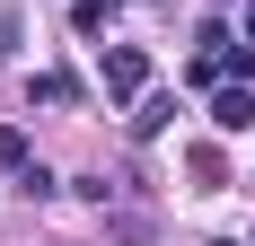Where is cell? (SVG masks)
Wrapping results in <instances>:
<instances>
[{
    "mask_svg": "<svg viewBox=\"0 0 255 246\" xmlns=\"http://www.w3.org/2000/svg\"><path fill=\"white\" fill-rule=\"evenodd\" d=\"M247 44H255V9H247Z\"/></svg>",
    "mask_w": 255,
    "mask_h": 246,
    "instance_id": "9c48e42d",
    "label": "cell"
},
{
    "mask_svg": "<svg viewBox=\"0 0 255 246\" xmlns=\"http://www.w3.org/2000/svg\"><path fill=\"white\" fill-rule=\"evenodd\" d=\"M35 97H44V106H71V97H79V79H62V71H44V79H35Z\"/></svg>",
    "mask_w": 255,
    "mask_h": 246,
    "instance_id": "52a82bcc",
    "label": "cell"
},
{
    "mask_svg": "<svg viewBox=\"0 0 255 246\" xmlns=\"http://www.w3.org/2000/svg\"><path fill=\"white\" fill-rule=\"evenodd\" d=\"M167 115H176V97H141V106H132V132H141V141H158V132H167Z\"/></svg>",
    "mask_w": 255,
    "mask_h": 246,
    "instance_id": "3957f363",
    "label": "cell"
},
{
    "mask_svg": "<svg viewBox=\"0 0 255 246\" xmlns=\"http://www.w3.org/2000/svg\"><path fill=\"white\" fill-rule=\"evenodd\" d=\"M106 229H115V246H158V229L141 220V211H115V220H106Z\"/></svg>",
    "mask_w": 255,
    "mask_h": 246,
    "instance_id": "277c9868",
    "label": "cell"
},
{
    "mask_svg": "<svg viewBox=\"0 0 255 246\" xmlns=\"http://www.w3.org/2000/svg\"><path fill=\"white\" fill-rule=\"evenodd\" d=\"M106 18H115V0H71V26H79V35H97Z\"/></svg>",
    "mask_w": 255,
    "mask_h": 246,
    "instance_id": "8992f818",
    "label": "cell"
},
{
    "mask_svg": "<svg viewBox=\"0 0 255 246\" xmlns=\"http://www.w3.org/2000/svg\"><path fill=\"white\" fill-rule=\"evenodd\" d=\"M211 246H238V238H211Z\"/></svg>",
    "mask_w": 255,
    "mask_h": 246,
    "instance_id": "30bf717a",
    "label": "cell"
},
{
    "mask_svg": "<svg viewBox=\"0 0 255 246\" xmlns=\"http://www.w3.org/2000/svg\"><path fill=\"white\" fill-rule=\"evenodd\" d=\"M0 62H9V18H0Z\"/></svg>",
    "mask_w": 255,
    "mask_h": 246,
    "instance_id": "ba28073f",
    "label": "cell"
},
{
    "mask_svg": "<svg viewBox=\"0 0 255 246\" xmlns=\"http://www.w3.org/2000/svg\"><path fill=\"white\" fill-rule=\"evenodd\" d=\"M255 123V88L247 79H220V88H211V132H247Z\"/></svg>",
    "mask_w": 255,
    "mask_h": 246,
    "instance_id": "6da1fadb",
    "label": "cell"
},
{
    "mask_svg": "<svg viewBox=\"0 0 255 246\" xmlns=\"http://www.w3.org/2000/svg\"><path fill=\"white\" fill-rule=\"evenodd\" d=\"M106 88H115V97H141V88H150V53H141V44H115V53H106Z\"/></svg>",
    "mask_w": 255,
    "mask_h": 246,
    "instance_id": "7a4b0ae2",
    "label": "cell"
},
{
    "mask_svg": "<svg viewBox=\"0 0 255 246\" xmlns=\"http://www.w3.org/2000/svg\"><path fill=\"white\" fill-rule=\"evenodd\" d=\"M0 167H9V176H26V167H35V158H26V132H18V123H0Z\"/></svg>",
    "mask_w": 255,
    "mask_h": 246,
    "instance_id": "5b68a950",
    "label": "cell"
}]
</instances>
